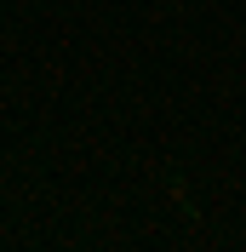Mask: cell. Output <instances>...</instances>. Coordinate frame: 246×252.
<instances>
[]
</instances>
